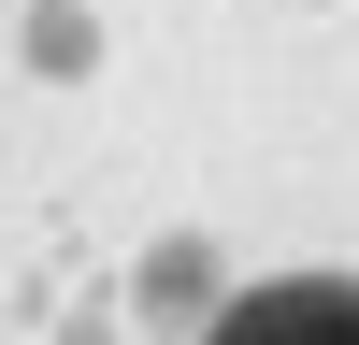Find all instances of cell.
<instances>
[{
    "instance_id": "obj_1",
    "label": "cell",
    "mask_w": 359,
    "mask_h": 345,
    "mask_svg": "<svg viewBox=\"0 0 359 345\" xmlns=\"http://www.w3.org/2000/svg\"><path fill=\"white\" fill-rule=\"evenodd\" d=\"M201 345H359V273H287L201 316Z\"/></svg>"
},
{
    "instance_id": "obj_2",
    "label": "cell",
    "mask_w": 359,
    "mask_h": 345,
    "mask_svg": "<svg viewBox=\"0 0 359 345\" xmlns=\"http://www.w3.org/2000/svg\"><path fill=\"white\" fill-rule=\"evenodd\" d=\"M15 58L43 86H86L101 72V15H86V0H15Z\"/></svg>"
},
{
    "instance_id": "obj_3",
    "label": "cell",
    "mask_w": 359,
    "mask_h": 345,
    "mask_svg": "<svg viewBox=\"0 0 359 345\" xmlns=\"http://www.w3.org/2000/svg\"><path fill=\"white\" fill-rule=\"evenodd\" d=\"M144 302H158V316H201V302H216V259H201L187 230H172V245L144 259Z\"/></svg>"
}]
</instances>
